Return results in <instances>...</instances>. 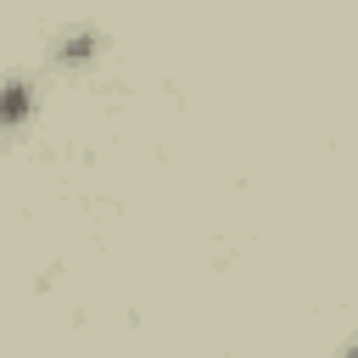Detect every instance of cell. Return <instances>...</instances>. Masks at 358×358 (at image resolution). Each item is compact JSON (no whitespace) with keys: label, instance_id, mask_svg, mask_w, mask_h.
<instances>
[{"label":"cell","instance_id":"cell-1","mask_svg":"<svg viewBox=\"0 0 358 358\" xmlns=\"http://www.w3.org/2000/svg\"><path fill=\"white\" fill-rule=\"evenodd\" d=\"M22 112H28V95H22V84H11V90L0 95V117L11 123V117H22Z\"/></svg>","mask_w":358,"mask_h":358},{"label":"cell","instance_id":"cell-2","mask_svg":"<svg viewBox=\"0 0 358 358\" xmlns=\"http://www.w3.org/2000/svg\"><path fill=\"white\" fill-rule=\"evenodd\" d=\"M352 358H358V347H352Z\"/></svg>","mask_w":358,"mask_h":358}]
</instances>
